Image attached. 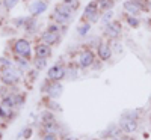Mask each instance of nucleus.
Listing matches in <instances>:
<instances>
[{"mask_svg": "<svg viewBox=\"0 0 151 140\" xmlns=\"http://www.w3.org/2000/svg\"><path fill=\"white\" fill-rule=\"evenodd\" d=\"M112 15H113V14H112V11H107V12H104V15H103L101 21H103V23L106 24V23H107V21H109V20L112 18Z\"/></svg>", "mask_w": 151, "mask_h": 140, "instance_id": "6ab92c4d", "label": "nucleus"}, {"mask_svg": "<svg viewBox=\"0 0 151 140\" xmlns=\"http://www.w3.org/2000/svg\"><path fill=\"white\" fill-rule=\"evenodd\" d=\"M14 48H15V53H18L20 56H26L27 57L30 54V45H29L27 41H24V39H18L15 42Z\"/></svg>", "mask_w": 151, "mask_h": 140, "instance_id": "f257e3e1", "label": "nucleus"}, {"mask_svg": "<svg viewBox=\"0 0 151 140\" xmlns=\"http://www.w3.org/2000/svg\"><path fill=\"white\" fill-rule=\"evenodd\" d=\"M71 9H76V8H77L79 6V2H77V0H67V2H65Z\"/></svg>", "mask_w": 151, "mask_h": 140, "instance_id": "aec40b11", "label": "nucleus"}, {"mask_svg": "<svg viewBox=\"0 0 151 140\" xmlns=\"http://www.w3.org/2000/svg\"><path fill=\"white\" fill-rule=\"evenodd\" d=\"M18 77H20V72L15 71V69H12V68H8V69H5V71L2 72L3 81H5V83H9V84L14 83V81H17Z\"/></svg>", "mask_w": 151, "mask_h": 140, "instance_id": "f03ea898", "label": "nucleus"}, {"mask_svg": "<svg viewBox=\"0 0 151 140\" xmlns=\"http://www.w3.org/2000/svg\"><path fill=\"white\" fill-rule=\"evenodd\" d=\"M92 62H94V54L89 51V50H88V51H83V53L80 54V65H82L83 68L92 65Z\"/></svg>", "mask_w": 151, "mask_h": 140, "instance_id": "423d86ee", "label": "nucleus"}, {"mask_svg": "<svg viewBox=\"0 0 151 140\" xmlns=\"http://www.w3.org/2000/svg\"><path fill=\"white\" fill-rule=\"evenodd\" d=\"M97 8H98L97 2L89 3V5L86 6V9H85V17H86V18H91L94 14H97Z\"/></svg>", "mask_w": 151, "mask_h": 140, "instance_id": "9d476101", "label": "nucleus"}, {"mask_svg": "<svg viewBox=\"0 0 151 140\" xmlns=\"http://www.w3.org/2000/svg\"><path fill=\"white\" fill-rule=\"evenodd\" d=\"M35 66H36L38 69H42V68L45 66V60H44V57H38V59L35 60Z\"/></svg>", "mask_w": 151, "mask_h": 140, "instance_id": "dca6fc26", "label": "nucleus"}, {"mask_svg": "<svg viewBox=\"0 0 151 140\" xmlns=\"http://www.w3.org/2000/svg\"><path fill=\"white\" fill-rule=\"evenodd\" d=\"M47 9V5L42 2V0H35V2L29 6V12L33 15H38V14H42V12Z\"/></svg>", "mask_w": 151, "mask_h": 140, "instance_id": "7ed1b4c3", "label": "nucleus"}, {"mask_svg": "<svg viewBox=\"0 0 151 140\" xmlns=\"http://www.w3.org/2000/svg\"><path fill=\"white\" fill-rule=\"evenodd\" d=\"M124 9L127 11V12H130L132 15H136V14H139L141 12V5L137 3V2H133V0H127V2L124 3Z\"/></svg>", "mask_w": 151, "mask_h": 140, "instance_id": "20e7f679", "label": "nucleus"}, {"mask_svg": "<svg viewBox=\"0 0 151 140\" xmlns=\"http://www.w3.org/2000/svg\"><path fill=\"white\" fill-rule=\"evenodd\" d=\"M64 75H65V69L60 68V66H53L52 69L48 71V77L52 80H60Z\"/></svg>", "mask_w": 151, "mask_h": 140, "instance_id": "0eeeda50", "label": "nucleus"}, {"mask_svg": "<svg viewBox=\"0 0 151 140\" xmlns=\"http://www.w3.org/2000/svg\"><path fill=\"white\" fill-rule=\"evenodd\" d=\"M110 54H112V51H110L109 45H106V44H101V45L98 47V56L101 57L103 60H107V59L110 57Z\"/></svg>", "mask_w": 151, "mask_h": 140, "instance_id": "1a4fd4ad", "label": "nucleus"}, {"mask_svg": "<svg viewBox=\"0 0 151 140\" xmlns=\"http://www.w3.org/2000/svg\"><path fill=\"white\" fill-rule=\"evenodd\" d=\"M55 18L59 21V23H67L71 17H67V15H62V14H59V12H55Z\"/></svg>", "mask_w": 151, "mask_h": 140, "instance_id": "2eb2a0df", "label": "nucleus"}, {"mask_svg": "<svg viewBox=\"0 0 151 140\" xmlns=\"http://www.w3.org/2000/svg\"><path fill=\"white\" fill-rule=\"evenodd\" d=\"M127 21H129V24H130L132 27H137V26H139V21H137L136 18H132V17H129V20H127Z\"/></svg>", "mask_w": 151, "mask_h": 140, "instance_id": "412c9836", "label": "nucleus"}, {"mask_svg": "<svg viewBox=\"0 0 151 140\" xmlns=\"http://www.w3.org/2000/svg\"><path fill=\"white\" fill-rule=\"evenodd\" d=\"M65 140H76V139H73V137H68V139H65Z\"/></svg>", "mask_w": 151, "mask_h": 140, "instance_id": "393cba45", "label": "nucleus"}, {"mask_svg": "<svg viewBox=\"0 0 151 140\" xmlns=\"http://www.w3.org/2000/svg\"><path fill=\"white\" fill-rule=\"evenodd\" d=\"M106 33L112 38H118L121 35V26L119 23H110L109 26L106 27Z\"/></svg>", "mask_w": 151, "mask_h": 140, "instance_id": "39448f33", "label": "nucleus"}, {"mask_svg": "<svg viewBox=\"0 0 151 140\" xmlns=\"http://www.w3.org/2000/svg\"><path fill=\"white\" fill-rule=\"evenodd\" d=\"M56 12H59V14H62V15H67V17H71V14H73V9L67 5V3H62V5H59L58 8H56Z\"/></svg>", "mask_w": 151, "mask_h": 140, "instance_id": "f8f14e48", "label": "nucleus"}, {"mask_svg": "<svg viewBox=\"0 0 151 140\" xmlns=\"http://www.w3.org/2000/svg\"><path fill=\"white\" fill-rule=\"evenodd\" d=\"M17 3H18V0H5V6H6V9H12Z\"/></svg>", "mask_w": 151, "mask_h": 140, "instance_id": "f3484780", "label": "nucleus"}, {"mask_svg": "<svg viewBox=\"0 0 151 140\" xmlns=\"http://www.w3.org/2000/svg\"><path fill=\"white\" fill-rule=\"evenodd\" d=\"M42 118H44L47 122H52V116H50L48 113H44V114H42Z\"/></svg>", "mask_w": 151, "mask_h": 140, "instance_id": "4be33fe9", "label": "nucleus"}, {"mask_svg": "<svg viewBox=\"0 0 151 140\" xmlns=\"http://www.w3.org/2000/svg\"><path fill=\"white\" fill-rule=\"evenodd\" d=\"M122 126L125 130H127L129 133H133L134 130H136V122L133 121V119H124L122 121Z\"/></svg>", "mask_w": 151, "mask_h": 140, "instance_id": "ddd939ff", "label": "nucleus"}, {"mask_svg": "<svg viewBox=\"0 0 151 140\" xmlns=\"http://www.w3.org/2000/svg\"><path fill=\"white\" fill-rule=\"evenodd\" d=\"M60 92H62V86H60V84H53L52 87H48V95L53 96V98L59 96Z\"/></svg>", "mask_w": 151, "mask_h": 140, "instance_id": "4468645a", "label": "nucleus"}, {"mask_svg": "<svg viewBox=\"0 0 151 140\" xmlns=\"http://www.w3.org/2000/svg\"><path fill=\"white\" fill-rule=\"evenodd\" d=\"M50 54V48L47 44H42V45H38L36 47V56L38 57H47Z\"/></svg>", "mask_w": 151, "mask_h": 140, "instance_id": "9b49d317", "label": "nucleus"}, {"mask_svg": "<svg viewBox=\"0 0 151 140\" xmlns=\"http://www.w3.org/2000/svg\"><path fill=\"white\" fill-rule=\"evenodd\" d=\"M42 140H56V139H55V136H52V134H50V136L47 134V136H45V137H44Z\"/></svg>", "mask_w": 151, "mask_h": 140, "instance_id": "b1692460", "label": "nucleus"}, {"mask_svg": "<svg viewBox=\"0 0 151 140\" xmlns=\"http://www.w3.org/2000/svg\"><path fill=\"white\" fill-rule=\"evenodd\" d=\"M18 63H20V66H21V68H27V62H24V60H20Z\"/></svg>", "mask_w": 151, "mask_h": 140, "instance_id": "5701e85b", "label": "nucleus"}, {"mask_svg": "<svg viewBox=\"0 0 151 140\" xmlns=\"http://www.w3.org/2000/svg\"><path fill=\"white\" fill-rule=\"evenodd\" d=\"M42 39H44V42H45L47 45H52V44H56V42L59 41V35L55 33V32H52V30H48V32L44 33Z\"/></svg>", "mask_w": 151, "mask_h": 140, "instance_id": "6e6552de", "label": "nucleus"}, {"mask_svg": "<svg viewBox=\"0 0 151 140\" xmlns=\"http://www.w3.org/2000/svg\"><path fill=\"white\" fill-rule=\"evenodd\" d=\"M89 29H91L89 24H85V26H80V27H79V33L83 36V35H86V33H88V30H89Z\"/></svg>", "mask_w": 151, "mask_h": 140, "instance_id": "a211bd4d", "label": "nucleus"}]
</instances>
